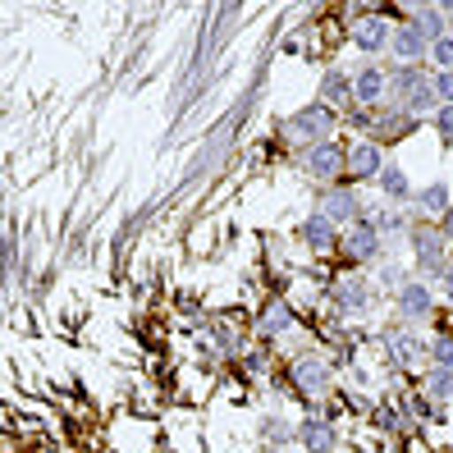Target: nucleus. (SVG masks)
<instances>
[{
  "instance_id": "obj_6",
  "label": "nucleus",
  "mask_w": 453,
  "mask_h": 453,
  "mask_svg": "<svg viewBox=\"0 0 453 453\" xmlns=\"http://www.w3.org/2000/svg\"><path fill=\"white\" fill-rule=\"evenodd\" d=\"M316 211H321V216H330L339 229H353L357 220H366L362 216V197L353 193V188H321V197H316Z\"/></svg>"
},
{
  "instance_id": "obj_1",
  "label": "nucleus",
  "mask_w": 453,
  "mask_h": 453,
  "mask_svg": "<svg viewBox=\"0 0 453 453\" xmlns=\"http://www.w3.org/2000/svg\"><path fill=\"white\" fill-rule=\"evenodd\" d=\"M334 128H339V111H330V105H321V101H311V105H303V111H293V115L284 119V138L311 151V147L334 142V138H330Z\"/></svg>"
},
{
  "instance_id": "obj_28",
  "label": "nucleus",
  "mask_w": 453,
  "mask_h": 453,
  "mask_svg": "<svg viewBox=\"0 0 453 453\" xmlns=\"http://www.w3.org/2000/svg\"><path fill=\"white\" fill-rule=\"evenodd\" d=\"M431 124H435V133H440V142H444V147H453V105H444V111H440Z\"/></svg>"
},
{
  "instance_id": "obj_19",
  "label": "nucleus",
  "mask_w": 453,
  "mask_h": 453,
  "mask_svg": "<svg viewBox=\"0 0 453 453\" xmlns=\"http://www.w3.org/2000/svg\"><path fill=\"white\" fill-rule=\"evenodd\" d=\"M380 183V193H385V202H394V206H403V202H412L417 193H412V179H408V170L403 165H385V174L376 179Z\"/></svg>"
},
{
  "instance_id": "obj_17",
  "label": "nucleus",
  "mask_w": 453,
  "mask_h": 453,
  "mask_svg": "<svg viewBox=\"0 0 453 453\" xmlns=\"http://www.w3.org/2000/svg\"><path fill=\"white\" fill-rule=\"evenodd\" d=\"M298 444L307 453H334V426L330 421H316V417L298 421Z\"/></svg>"
},
{
  "instance_id": "obj_25",
  "label": "nucleus",
  "mask_w": 453,
  "mask_h": 453,
  "mask_svg": "<svg viewBox=\"0 0 453 453\" xmlns=\"http://www.w3.org/2000/svg\"><path fill=\"white\" fill-rule=\"evenodd\" d=\"M426 398H435V403H449L453 398V371H426Z\"/></svg>"
},
{
  "instance_id": "obj_33",
  "label": "nucleus",
  "mask_w": 453,
  "mask_h": 453,
  "mask_svg": "<svg viewBox=\"0 0 453 453\" xmlns=\"http://www.w3.org/2000/svg\"><path fill=\"white\" fill-rule=\"evenodd\" d=\"M440 293L453 303V261H449V271H444V280H440Z\"/></svg>"
},
{
  "instance_id": "obj_4",
  "label": "nucleus",
  "mask_w": 453,
  "mask_h": 453,
  "mask_svg": "<svg viewBox=\"0 0 453 453\" xmlns=\"http://www.w3.org/2000/svg\"><path fill=\"white\" fill-rule=\"evenodd\" d=\"M389 243H385V234L371 225V220H357L353 229H343V238H339V252L349 257L353 265H362V261H376L380 252H385Z\"/></svg>"
},
{
  "instance_id": "obj_14",
  "label": "nucleus",
  "mask_w": 453,
  "mask_h": 453,
  "mask_svg": "<svg viewBox=\"0 0 453 453\" xmlns=\"http://www.w3.org/2000/svg\"><path fill=\"white\" fill-rule=\"evenodd\" d=\"M385 349L394 353V366H417V357L426 353V343L412 334V326L398 321V326H389V330H385Z\"/></svg>"
},
{
  "instance_id": "obj_3",
  "label": "nucleus",
  "mask_w": 453,
  "mask_h": 453,
  "mask_svg": "<svg viewBox=\"0 0 453 453\" xmlns=\"http://www.w3.org/2000/svg\"><path fill=\"white\" fill-rule=\"evenodd\" d=\"M298 165H303V174L316 179V183H334V179L349 174V147H339V142L311 147V151H303Z\"/></svg>"
},
{
  "instance_id": "obj_7",
  "label": "nucleus",
  "mask_w": 453,
  "mask_h": 453,
  "mask_svg": "<svg viewBox=\"0 0 453 453\" xmlns=\"http://www.w3.org/2000/svg\"><path fill=\"white\" fill-rule=\"evenodd\" d=\"M394 311L403 316V326H417V321H426V316L435 311V288L426 284V280H408L403 288L394 293Z\"/></svg>"
},
{
  "instance_id": "obj_23",
  "label": "nucleus",
  "mask_w": 453,
  "mask_h": 453,
  "mask_svg": "<svg viewBox=\"0 0 453 453\" xmlns=\"http://www.w3.org/2000/svg\"><path fill=\"white\" fill-rule=\"evenodd\" d=\"M288 330H293V311H288L284 303L265 307V316L257 321V334H265V339H275V334H288Z\"/></svg>"
},
{
  "instance_id": "obj_32",
  "label": "nucleus",
  "mask_w": 453,
  "mask_h": 453,
  "mask_svg": "<svg viewBox=\"0 0 453 453\" xmlns=\"http://www.w3.org/2000/svg\"><path fill=\"white\" fill-rule=\"evenodd\" d=\"M435 229H440V234L449 238V243H453V206H449V211H444V216H440V225H435Z\"/></svg>"
},
{
  "instance_id": "obj_8",
  "label": "nucleus",
  "mask_w": 453,
  "mask_h": 453,
  "mask_svg": "<svg viewBox=\"0 0 453 453\" xmlns=\"http://www.w3.org/2000/svg\"><path fill=\"white\" fill-rule=\"evenodd\" d=\"M389 37H394L389 14H362V19H353V46L366 50V56H380V50H389Z\"/></svg>"
},
{
  "instance_id": "obj_18",
  "label": "nucleus",
  "mask_w": 453,
  "mask_h": 453,
  "mask_svg": "<svg viewBox=\"0 0 453 453\" xmlns=\"http://www.w3.org/2000/svg\"><path fill=\"white\" fill-rule=\"evenodd\" d=\"M398 111H403L412 124H421V119H435V115L444 111V105H440V96H435V83H421L403 105H398Z\"/></svg>"
},
{
  "instance_id": "obj_2",
  "label": "nucleus",
  "mask_w": 453,
  "mask_h": 453,
  "mask_svg": "<svg viewBox=\"0 0 453 453\" xmlns=\"http://www.w3.org/2000/svg\"><path fill=\"white\" fill-rule=\"evenodd\" d=\"M408 248H412V271L426 275V284H431V280H444V271H449V238H444L440 229L412 225Z\"/></svg>"
},
{
  "instance_id": "obj_16",
  "label": "nucleus",
  "mask_w": 453,
  "mask_h": 453,
  "mask_svg": "<svg viewBox=\"0 0 453 453\" xmlns=\"http://www.w3.org/2000/svg\"><path fill=\"white\" fill-rule=\"evenodd\" d=\"M316 101L330 105V111H339V105H349V111H353V73L326 69L321 73V88H316Z\"/></svg>"
},
{
  "instance_id": "obj_20",
  "label": "nucleus",
  "mask_w": 453,
  "mask_h": 453,
  "mask_svg": "<svg viewBox=\"0 0 453 453\" xmlns=\"http://www.w3.org/2000/svg\"><path fill=\"white\" fill-rule=\"evenodd\" d=\"M334 303H339L343 311H357V316H362L371 303H376V293H371L366 280H343V284L334 288Z\"/></svg>"
},
{
  "instance_id": "obj_29",
  "label": "nucleus",
  "mask_w": 453,
  "mask_h": 453,
  "mask_svg": "<svg viewBox=\"0 0 453 453\" xmlns=\"http://www.w3.org/2000/svg\"><path fill=\"white\" fill-rule=\"evenodd\" d=\"M431 83H435L440 105H453V73H431Z\"/></svg>"
},
{
  "instance_id": "obj_22",
  "label": "nucleus",
  "mask_w": 453,
  "mask_h": 453,
  "mask_svg": "<svg viewBox=\"0 0 453 453\" xmlns=\"http://www.w3.org/2000/svg\"><path fill=\"white\" fill-rule=\"evenodd\" d=\"M366 220L385 234V243H389V234H394V238H398V234H403V238L412 234V220L403 216V206H385V211H376V216H366Z\"/></svg>"
},
{
  "instance_id": "obj_15",
  "label": "nucleus",
  "mask_w": 453,
  "mask_h": 453,
  "mask_svg": "<svg viewBox=\"0 0 453 453\" xmlns=\"http://www.w3.org/2000/svg\"><path fill=\"white\" fill-rule=\"evenodd\" d=\"M408 19H412V28L421 33L426 46H435V42L449 37V14H444V5H412Z\"/></svg>"
},
{
  "instance_id": "obj_10",
  "label": "nucleus",
  "mask_w": 453,
  "mask_h": 453,
  "mask_svg": "<svg viewBox=\"0 0 453 453\" xmlns=\"http://www.w3.org/2000/svg\"><path fill=\"white\" fill-rule=\"evenodd\" d=\"M389 60H394V65H426V60H431V46L421 42V33L412 28V23H394Z\"/></svg>"
},
{
  "instance_id": "obj_24",
  "label": "nucleus",
  "mask_w": 453,
  "mask_h": 453,
  "mask_svg": "<svg viewBox=\"0 0 453 453\" xmlns=\"http://www.w3.org/2000/svg\"><path fill=\"white\" fill-rule=\"evenodd\" d=\"M426 362H431L435 371H453V330L426 339Z\"/></svg>"
},
{
  "instance_id": "obj_12",
  "label": "nucleus",
  "mask_w": 453,
  "mask_h": 453,
  "mask_svg": "<svg viewBox=\"0 0 453 453\" xmlns=\"http://www.w3.org/2000/svg\"><path fill=\"white\" fill-rule=\"evenodd\" d=\"M293 380L303 394H326L330 389V362L321 353H298L293 357Z\"/></svg>"
},
{
  "instance_id": "obj_31",
  "label": "nucleus",
  "mask_w": 453,
  "mask_h": 453,
  "mask_svg": "<svg viewBox=\"0 0 453 453\" xmlns=\"http://www.w3.org/2000/svg\"><path fill=\"white\" fill-rule=\"evenodd\" d=\"M412 412H417V417H435V398L417 394V398H412Z\"/></svg>"
},
{
  "instance_id": "obj_26",
  "label": "nucleus",
  "mask_w": 453,
  "mask_h": 453,
  "mask_svg": "<svg viewBox=\"0 0 453 453\" xmlns=\"http://www.w3.org/2000/svg\"><path fill=\"white\" fill-rule=\"evenodd\" d=\"M376 280H380V288L398 293V288H403L412 275H408V265H398V261H394V265H380V275H376Z\"/></svg>"
},
{
  "instance_id": "obj_21",
  "label": "nucleus",
  "mask_w": 453,
  "mask_h": 453,
  "mask_svg": "<svg viewBox=\"0 0 453 453\" xmlns=\"http://www.w3.org/2000/svg\"><path fill=\"white\" fill-rule=\"evenodd\" d=\"M412 202L426 211V216H444V211L453 206V188H449V183H426Z\"/></svg>"
},
{
  "instance_id": "obj_11",
  "label": "nucleus",
  "mask_w": 453,
  "mask_h": 453,
  "mask_svg": "<svg viewBox=\"0 0 453 453\" xmlns=\"http://www.w3.org/2000/svg\"><path fill=\"white\" fill-rule=\"evenodd\" d=\"M339 238H343V229H339L330 216H321V211H311V216L298 225V243L311 248V252H330V248H339Z\"/></svg>"
},
{
  "instance_id": "obj_27",
  "label": "nucleus",
  "mask_w": 453,
  "mask_h": 453,
  "mask_svg": "<svg viewBox=\"0 0 453 453\" xmlns=\"http://www.w3.org/2000/svg\"><path fill=\"white\" fill-rule=\"evenodd\" d=\"M431 65H435V73H453V37L431 46Z\"/></svg>"
},
{
  "instance_id": "obj_13",
  "label": "nucleus",
  "mask_w": 453,
  "mask_h": 453,
  "mask_svg": "<svg viewBox=\"0 0 453 453\" xmlns=\"http://www.w3.org/2000/svg\"><path fill=\"white\" fill-rule=\"evenodd\" d=\"M421 83H431L426 65H389V101L385 105H403Z\"/></svg>"
},
{
  "instance_id": "obj_5",
  "label": "nucleus",
  "mask_w": 453,
  "mask_h": 453,
  "mask_svg": "<svg viewBox=\"0 0 453 453\" xmlns=\"http://www.w3.org/2000/svg\"><path fill=\"white\" fill-rule=\"evenodd\" d=\"M385 101H389V69L385 65H362L353 73V105H362V111H380Z\"/></svg>"
},
{
  "instance_id": "obj_9",
  "label": "nucleus",
  "mask_w": 453,
  "mask_h": 453,
  "mask_svg": "<svg viewBox=\"0 0 453 453\" xmlns=\"http://www.w3.org/2000/svg\"><path fill=\"white\" fill-rule=\"evenodd\" d=\"M385 147L376 142V138H362V142H353L349 147V174L353 179H362V183H376L380 174H385Z\"/></svg>"
},
{
  "instance_id": "obj_30",
  "label": "nucleus",
  "mask_w": 453,
  "mask_h": 453,
  "mask_svg": "<svg viewBox=\"0 0 453 453\" xmlns=\"http://www.w3.org/2000/svg\"><path fill=\"white\" fill-rule=\"evenodd\" d=\"M293 435H298V431H284V421H265V440H293Z\"/></svg>"
}]
</instances>
